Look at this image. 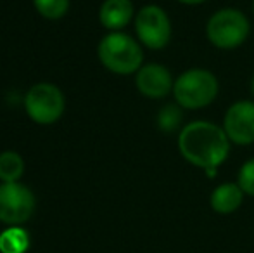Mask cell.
I'll use <instances>...</instances> for the list:
<instances>
[{
  "instance_id": "10",
  "label": "cell",
  "mask_w": 254,
  "mask_h": 253,
  "mask_svg": "<svg viewBox=\"0 0 254 253\" xmlns=\"http://www.w3.org/2000/svg\"><path fill=\"white\" fill-rule=\"evenodd\" d=\"M131 0H104L99 9V21L107 31H123L135 19Z\"/></svg>"
},
{
  "instance_id": "7",
  "label": "cell",
  "mask_w": 254,
  "mask_h": 253,
  "mask_svg": "<svg viewBox=\"0 0 254 253\" xmlns=\"http://www.w3.org/2000/svg\"><path fill=\"white\" fill-rule=\"evenodd\" d=\"M37 206L33 191L21 182L0 184V222L21 226L31 219Z\"/></svg>"
},
{
  "instance_id": "20",
  "label": "cell",
  "mask_w": 254,
  "mask_h": 253,
  "mask_svg": "<svg viewBox=\"0 0 254 253\" xmlns=\"http://www.w3.org/2000/svg\"><path fill=\"white\" fill-rule=\"evenodd\" d=\"M251 7H253V14H254V0H253V3H251Z\"/></svg>"
},
{
  "instance_id": "14",
  "label": "cell",
  "mask_w": 254,
  "mask_h": 253,
  "mask_svg": "<svg viewBox=\"0 0 254 253\" xmlns=\"http://www.w3.org/2000/svg\"><path fill=\"white\" fill-rule=\"evenodd\" d=\"M24 173V160L16 151L0 153V180L2 182H19Z\"/></svg>"
},
{
  "instance_id": "17",
  "label": "cell",
  "mask_w": 254,
  "mask_h": 253,
  "mask_svg": "<svg viewBox=\"0 0 254 253\" xmlns=\"http://www.w3.org/2000/svg\"><path fill=\"white\" fill-rule=\"evenodd\" d=\"M175 2L182 3V5H187V7H197V5H202V3L209 2V0H175Z\"/></svg>"
},
{
  "instance_id": "15",
  "label": "cell",
  "mask_w": 254,
  "mask_h": 253,
  "mask_svg": "<svg viewBox=\"0 0 254 253\" xmlns=\"http://www.w3.org/2000/svg\"><path fill=\"white\" fill-rule=\"evenodd\" d=\"M33 5L40 16L47 19H61L69 9V0H33Z\"/></svg>"
},
{
  "instance_id": "13",
  "label": "cell",
  "mask_w": 254,
  "mask_h": 253,
  "mask_svg": "<svg viewBox=\"0 0 254 253\" xmlns=\"http://www.w3.org/2000/svg\"><path fill=\"white\" fill-rule=\"evenodd\" d=\"M30 236L19 226H12L0 234V253H26Z\"/></svg>"
},
{
  "instance_id": "8",
  "label": "cell",
  "mask_w": 254,
  "mask_h": 253,
  "mask_svg": "<svg viewBox=\"0 0 254 253\" xmlns=\"http://www.w3.org/2000/svg\"><path fill=\"white\" fill-rule=\"evenodd\" d=\"M232 146L248 148L254 144V101L239 99L227 108L221 122Z\"/></svg>"
},
{
  "instance_id": "4",
  "label": "cell",
  "mask_w": 254,
  "mask_h": 253,
  "mask_svg": "<svg viewBox=\"0 0 254 253\" xmlns=\"http://www.w3.org/2000/svg\"><path fill=\"white\" fill-rule=\"evenodd\" d=\"M99 61L107 71L120 77L135 75L144 66V47L125 31H109L97 47Z\"/></svg>"
},
{
  "instance_id": "9",
  "label": "cell",
  "mask_w": 254,
  "mask_h": 253,
  "mask_svg": "<svg viewBox=\"0 0 254 253\" xmlns=\"http://www.w3.org/2000/svg\"><path fill=\"white\" fill-rule=\"evenodd\" d=\"M173 85V73L161 63H144V66L135 73V87L138 94L151 101H163L171 95Z\"/></svg>"
},
{
  "instance_id": "5",
  "label": "cell",
  "mask_w": 254,
  "mask_h": 253,
  "mask_svg": "<svg viewBox=\"0 0 254 253\" xmlns=\"http://www.w3.org/2000/svg\"><path fill=\"white\" fill-rule=\"evenodd\" d=\"M133 26L137 40L149 51H163L170 45L173 37L170 14L157 3H147L140 7L135 14Z\"/></svg>"
},
{
  "instance_id": "19",
  "label": "cell",
  "mask_w": 254,
  "mask_h": 253,
  "mask_svg": "<svg viewBox=\"0 0 254 253\" xmlns=\"http://www.w3.org/2000/svg\"><path fill=\"white\" fill-rule=\"evenodd\" d=\"M249 92H251V99L254 101V73H253L251 80H249Z\"/></svg>"
},
{
  "instance_id": "16",
  "label": "cell",
  "mask_w": 254,
  "mask_h": 253,
  "mask_svg": "<svg viewBox=\"0 0 254 253\" xmlns=\"http://www.w3.org/2000/svg\"><path fill=\"white\" fill-rule=\"evenodd\" d=\"M237 184L246 196L254 198V156L248 158L237 172Z\"/></svg>"
},
{
  "instance_id": "1",
  "label": "cell",
  "mask_w": 254,
  "mask_h": 253,
  "mask_svg": "<svg viewBox=\"0 0 254 253\" xmlns=\"http://www.w3.org/2000/svg\"><path fill=\"white\" fill-rule=\"evenodd\" d=\"M177 149L189 165L201 169H220L228 160L232 142L221 123L211 120H192L177 135Z\"/></svg>"
},
{
  "instance_id": "6",
  "label": "cell",
  "mask_w": 254,
  "mask_h": 253,
  "mask_svg": "<svg viewBox=\"0 0 254 253\" xmlns=\"http://www.w3.org/2000/svg\"><path fill=\"white\" fill-rule=\"evenodd\" d=\"M66 101L59 87L47 82L33 85L24 95V109L38 125H52L63 116Z\"/></svg>"
},
{
  "instance_id": "3",
  "label": "cell",
  "mask_w": 254,
  "mask_h": 253,
  "mask_svg": "<svg viewBox=\"0 0 254 253\" xmlns=\"http://www.w3.org/2000/svg\"><path fill=\"white\" fill-rule=\"evenodd\" d=\"M251 19L237 7H221L206 21L204 35L209 45L218 51H235L251 37Z\"/></svg>"
},
{
  "instance_id": "11",
  "label": "cell",
  "mask_w": 254,
  "mask_h": 253,
  "mask_svg": "<svg viewBox=\"0 0 254 253\" xmlns=\"http://www.w3.org/2000/svg\"><path fill=\"white\" fill-rule=\"evenodd\" d=\"M244 191L235 182H221L211 191L209 196V206L218 215H230L235 213L244 203Z\"/></svg>"
},
{
  "instance_id": "12",
  "label": "cell",
  "mask_w": 254,
  "mask_h": 253,
  "mask_svg": "<svg viewBox=\"0 0 254 253\" xmlns=\"http://www.w3.org/2000/svg\"><path fill=\"white\" fill-rule=\"evenodd\" d=\"M185 109L180 108L177 102H170L164 104L163 108L157 111L156 115V125L163 134H173V132H180L184 123Z\"/></svg>"
},
{
  "instance_id": "2",
  "label": "cell",
  "mask_w": 254,
  "mask_h": 253,
  "mask_svg": "<svg viewBox=\"0 0 254 253\" xmlns=\"http://www.w3.org/2000/svg\"><path fill=\"white\" fill-rule=\"evenodd\" d=\"M173 99L185 111H201L220 95V80L211 70L194 66L175 77Z\"/></svg>"
},
{
  "instance_id": "18",
  "label": "cell",
  "mask_w": 254,
  "mask_h": 253,
  "mask_svg": "<svg viewBox=\"0 0 254 253\" xmlns=\"http://www.w3.org/2000/svg\"><path fill=\"white\" fill-rule=\"evenodd\" d=\"M218 170L220 169H207V170H204V175L209 177V179H214V177L218 175Z\"/></svg>"
}]
</instances>
